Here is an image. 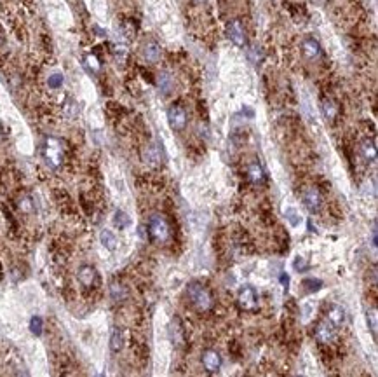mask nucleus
<instances>
[{
  "instance_id": "1",
  "label": "nucleus",
  "mask_w": 378,
  "mask_h": 377,
  "mask_svg": "<svg viewBox=\"0 0 378 377\" xmlns=\"http://www.w3.org/2000/svg\"><path fill=\"white\" fill-rule=\"evenodd\" d=\"M186 297H188L190 304L199 311H210L214 304L210 290L200 283H190L186 288Z\"/></svg>"
},
{
  "instance_id": "2",
  "label": "nucleus",
  "mask_w": 378,
  "mask_h": 377,
  "mask_svg": "<svg viewBox=\"0 0 378 377\" xmlns=\"http://www.w3.org/2000/svg\"><path fill=\"white\" fill-rule=\"evenodd\" d=\"M63 143L61 140L54 138V136H48L44 140V145H42V156H44L46 163L51 168H58L61 163H63Z\"/></svg>"
},
{
  "instance_id": "3",
  "label": "nucleus",
  "mask_w": 378,
  "mask_h": 377,
  "mask_svg": "<svg viewBox=\"0 0 378 377\" xmlns=\"http://www.w3.org/2000/svg\"><path fill=\"white\" fill-rule=\"evenodd\" d=\"M169 224L162 215H152L148 220V236L156 243H166L169 239Z\"/></svg>"
},
{
  "instance_id": "4",
  "label": "nucleus",
  "mask_w": 378,
  "mask_h": 377,
  "mask_svg": "<svg viewBox=\"0 0 378 377\" xmlns=\"http://www.w3.org/2000/svg\"><path fill=\"white\" fill-rule=\"evenodd\" d=\"M237 304L242 311L246 313H254L258 309V293L253 286L246 285L239 290L237 293Z\"/></svg>"
},
{
  "instance_id": "5",
  "label": "nucleus",
  "mask_w": 378,
  "mask_h": 377,
  "mask_svg": "<svg viewBox=\"0 0 378 377\" xmlns=\"http://www.w3.org/2000/svg\"><path fill=\"white\" fill-rule=\"evenodd\" d=\"M226 34H228V39L237 46V48H244V46H246V42H248L246 28H244V25L240 23L239 20L230 21L228 27H226Z\"/></svg>"
},
{
  "instance_id": "6",
  "label": "nucleus",
  "mask_w": 378,
  "mask_h": 377,
  "mask_svg": "<svg viewBox=\"0 0 378 377\" xmlns=\"http://www.w3.org/2000/svg\"><path fill=\"white\" fill-rule=\"evenodd\" d=\"M186 112L183 107L180 105H172L171 109L168 110V121H169V126H171L174 131H182V129H185L186 126Z\"/></svg>"
},
{
  "instance_id": "7",
  "label": "nucleus",
  "mask_w": 378,
  "mask_h": 377,
  "mask_svg": "<svg viewBox=\"0 0 378 377\" xmlns=\"http://www.w3.org/2000/svg\"><path fill=\"white\" fill-rule=\"evenodd\" d=\"M302 201H304V206L307 208L310 213H319L322 206L321 201V194L318 192V189H305L304 194H302Z\"/></svg>"
},
{
  "instance_id": "8",
  "label": "nucleus",
  "mask_w": 378,
  "mask_h": 377,
  "mask_svg": "<svg viewBox=\"0 0 378 377\" xmlns=\"http://www.w3.org/2000/svg\"><path fill=\"white\" fill-rule=\"evenodd\" d=\"M202 365L204 368H206V372L216 374V372L222 368V356L213 349H206L202 353Z\"/></svg>"
},
{
  "instance_id": "9",
  "label": "nucleus",
  "mask_w": 378,
  "mask_h": 377,
  "mask_svg": "<svg viewBox=\"0 0 378 377\" xmlns=\"http://www.w3.org/2000/svg\"><path fill=\"white\" fill-rule=\"evenodd\" d=\"M77 278H78V281H80L82 286L91 288V286L96 283V279H98V272H96V269L92 267V265H82L77 272Z\"/></svg>"
},
{
  "instance_id": "10",
  "label": "nucleus",
  "mask_w": 378,
  "mask_h": 377,
  "mask_svg": "<svg viewBox=\"0 0 378 377\" xmlns=\"http://www.w3.org/2000/svg\"><path fill=\"white\" fill-rule=\"evenodd\" d=\"M302 51H304L305 58H308V60H318L319 56H321V53H322L321 51V44H319L314 37L304 39V42H302Z\"/></svg>"
},
{
  "instance_id": "11",
  "label": "nucleus",
  "mask_w": 378,
  "mask_h": 377,
  "mask_svg": "<svg viewBox=\"0 0 378 377\" xmlns=\"http://www.w3.org/2000/svg\"><path fill=\"white\" fill-rule=\"evenodd\" d=\"M333 333H334V326L331 325L328 319H324V321L318 323L314 335H316V339H318L321 344H326V342H330V340L333 339Z\"/></svg>"
},
{
  "instance_id": "12",
  "label": "nucleus",
  "mask_w": 378,
  "mask_h": 377,
  "mask_svg": "<svg viewBox=\"0 0 378 377\" xmlns=\"http://www.w3.org/2000/svg\"><path fill=\"white\" fill-rule=\"evenodd\" d=\"M326 319L334 326V328H340V326L345 323V311L342 309L340 306H334L333 304V306H330V309H328Z\"/></svg>"
},
{
  "instance_id": "13",
  "label": "nucleus",
  "mask_w": 378,
  "mask_h": 377,
  "mask_svg": "<svg viewBox=\"0 0 378 377\" xmlns=\"http://www.w3.org/2000/svg\"><path fill=\"white\" fill-rule=\"evenodd\" d=\"M143 56H145L146 62L157 63L160 60V48H159V44H157V42H154V41L146 42V44L143 46Z\"/></svg>"
},
{
  "instance_id": "14",
  "label": "nucleus",
  "mask_w": 378,
  "mask_h": 377,
  "mask_svg": "<svg viewBox=\"0 0 378 377\" xmlns=\"http://www.w3.org/2000/svg\"><path fill=\"white\" fill-rule=\"evenodd\" d=\"M169 339H171L172 344H176V346H182L183 344V328L182 325H180V319H172L171 326H169Z\"/></svg>"
},
{
  "instance_id": "15",
  "label": "nucleus",
  "mask_w": 378,
  "mask_h": 377,
  "mask_svg": "<svg viewBox=\"0 0 378 377\" xmlns=\"http://www.w3.org/2000/svg\"><path fill=\"white\" fill-rule=\"evenodd\" d=\"M361 152L362 156H364L366 161H370V163H375L376 161V147H375V142L370 138H366L364 142L361 143Z\"/></svg>"
},
{
  "instance_id": "16",
  "label": "nucleus",
  "mask_w": 378,
  "mask_h": 377,
  "mask_svg": "<svg viewBox=\"0 0 378 377\" xmlns=\"http://www.w3.org/2000/svg\"><path fill=\"white\" fill-rule=\"evenodd\" d=\"M248 177H250V180L253 182V184H264L265 182V173L264 170H262V166L258 163H253L250 168H248Z\"/></svg>"
},
{
  "instance_id": "17",
  "label": "nucleus",
  "mask_w": 378,
  "mask_h": 377,
  "mask_svg": "<svg viewBox=\"0 0 378 377\" xmlns=\"http://www.w3.org/2000/svg\"><path fill=\"white\" fill-rule=\"evenodd\" d=\"M122 347H124V332L120 328H114L110 335V349L114 353H118Z\"/></svg>"
},
{
  "instance_id": "18",
  "label": "nucleus",
  "mask_w": 378,
  "mask_h": 377,
  "mask_svg": "<svg viewBox=\"0 0 378 377\" xmlns=\"http://www.w3.org/2000/svg\"><path fill=\"white\" fill-rule=\"evenodd\" d=\"M145 159L148 161L150 164H159L162 161V149L159 147V143H154V145L146 147V154Z\"/></svg>"
},
{
  "instance_id": "19",
  "label": "nucleus",
  "mask_w": 378,
  "mask_h": 377,
  "mask_svg": "<svg viewBox=\"0 0 378 377\" xmlns=\"http://www.w3.org/2000/svg\"><path fill=\"white\" fill-rule=\"evenodd\" d=\"M172 88H174V81H172V77L169 74H160L159 75V89L162 95H169V93L172 91Z\"/></svg>"
},
{
  "instance_id": "20",
  "label": "nucleus",
  "mask_w": 378,
  "mask_h": 377,
  "mask_svg": "<svg viewBox=\"0 0 378 377\" xmlns=\"http://www.w3.org/2000/svg\"><path fill=\"white\" fill-rule=\"evenodd\" d=\"M100 239H102L103 246H105L106 250L114 251L115 248H117V238H115L114 232L108 231V229H105V231H102V234H100Z\"/></svg>"
},
{
  "instance_id": "21",
  "label": "nucleus",
  "mask_w": 378,
  "mask_h": 377,
  "mask_svg": "<svg viewBox=\"0 0 378 377\" xmlns=\"http://www.w3.org/2000/svg\"><path fill=\"white\" fill-rule=\"evenodd\" d=\"M302 286H304V290L307 293H314L322 288V281L318 278H305L304 281H302Z\"/></svg>"
},
{
  "instance_id": "22",
  "label": "nucleus",
  "mask_w": 378,
  "mask_h": 377,
  "mask_svg": "<svg viewBox=\"0 0 378 377\" xmlns=\"http://www.w3.org/2000/svg\"><path fill=\"white\" fill-rule=\"evenodd\" d=\"M114 225L117 229H126L131 225V218H129L128 213H124L122 210H117L114 215Z\"/></svg>"
},
{
  "instance_id": "23",
  "label": "nucleus",
  "mask_w": 378,
  "mask_h": 377,
  "mask_svg": "<svg viewBox=\"0 0 378 377\" xmlns=\"http://www.w3.org/2000/svg\"><path fill=\"white\" fill-rule=\"evenodd\" d=\"M42 328H44V321H42L40 316H32L30 319V332L34 333V335H40L42 333Z\"/></svg>"
},
{
  "instance_id": "24",
  "label": "nucleus",
  "mask_w": 378,
  "mask_h": 377,
  "mask_svg": "<svg viewBox=\"0 0 378 377\" xmlns=\"http://www.w3.org/2000/svg\"><path fill=\"white\" fill-rule=\"evenodd\" d=\"M284 215H286L288 222H290L293 227H298V225H300L302 218H300V215H298V211L294 210V208H286V210H284Z\"/></svg>"
},
{
  "instance_id": "25",
  "label": "nucleus",
  "mask_w": 378,
  "mask_h": 377,
  "mask_svg": "<svg viewBox=\"0 0 378 377\" xmlns=\"http://www.w3.org/2000/svg\"><path fill=\"white\" fill-rule=\"evenodd\" d=\"M322 112H324V117L330 121H333L334 117H336V105H333V103L328 100V102H322Z\"/></svg>"
},
{
  "instance_id": "26",
  "label": "nucleus",
  "mask_w": 378,
  "mask_h": 377,
  "mask_svg": "<svg viewBox=\"0 0 378 377\" xmlns=\"http://www.w3.org/2000/svg\"><path fill=\"white\" fill-rule=\"evenodd\" d=\"M110 292H112V299L114 300H124L126 299V295H128V292L124 290V286H120V285H112V288H110Z\"/></svg>"
},
{
  "instance_id": "27",
  "label": "nucleus",
  "mask_w": 378,
  "mask_h": 377,
  "mask_svg": "<svg viewBox=\"0 0 378 377\" xmlns=\"http://www.w3.org/2000/svg\"><path fill=\"white\" fill-rule=\"evenodd\" d=\"M84 65L91 72H94V74H96V72H100V68H102V65H100L98 58H96L94 55H88V56H86V58H84Z\"/></svg>"
},
{
  "instance_id": "28",
  "label": "nucleus",
  "mask_w": 378,
  "mask_h": 377,
  "mask_svg": "<svg viewBox=\"0 0 378 377\" xmlns=\"http://www.w3.org/2000/svg\"><path fill=\"white\" fill-rule=\"evenodd\" d=\"M293 269H294L296 272L307 271V269H308V262L305 260L304 257H300V255H298V257H294V260H293Z\"/></svg>"
},
{
  "instance_id": "29",
  "label": "nucleus",
  "mask_w": 378,
  "mask_h": 377,
  "mask_svg": "<svg viewBox=\"0 0 378 377\" xmlns=\"http://www.w3.org/2000/svg\"><path fill=\"white\" fill-rule=\"evenodd\" d=\"M48 84H49V88H51V89L61 88V86H63V75H61V74H52L51 77H49Z\"/></svg>"
},
{
  "instance_id": "30",
  "label": "nucleus",
  "mask_w": 378,
  "mask_h": 377,
  "mask_svg": "<svg viewBox=\"0 0 378 377\" xmlns=\"http://www.w3.org/2000/svg\"><path fill=\"white\" fill-rule=\"evenodd\" d=\"M280 283H282V285H284V288L288 290V283H290V278H288L286 274H282V276H280Z\"/></svg>"
},
{
  "instance_id": "31",
  "label": "nucleus",
  "mask_w": 378,
  "mask_h": 377,
  "mask_svg": "<svg viewBox=\"0 0 378 377\" xmlns=\"http://www.w3.org/2000/svg\"><path fill=\"white\" fill-rule=\"evenodd\" d=\"M196 2H199V4H204V2H206V0H196Z\"/></svg>"
}]
</instances>
